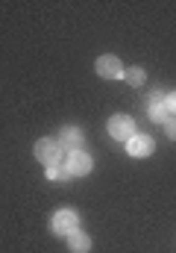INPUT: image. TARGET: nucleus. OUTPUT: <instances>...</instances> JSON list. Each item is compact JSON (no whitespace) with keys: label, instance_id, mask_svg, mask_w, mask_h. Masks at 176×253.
Returning <instances> with one entry per match:
<instances>
[{"label":"nucleus","instance_id":"9","mask_svg":"<svg viewBox=\"0 0 176 253\" xmlns=\"http://www.w3.org/2000/svg\"><path fill=\"white\" fill-rule=\"evenodd\" d=\"M68 248H70V253H88L91 251V239L76 230L73 236H68Z\"/></svg>","mask_w":176,"mask_h":253},{"label":"nucleus","instance_id":"10","mask_svg":"<svg viewBox=\"0 0 176 253\" xmlns=\"http://www.w3.org/2000/svg\"><path fill=\"white\" fill-rule=\"evenodd\" d=\"M123 80H126L129 85H144L147 71H144V68H129V71H123Z\"/></svg>","mask_w":176,"mask_h":253},{"label":"nucleus","instance_id":"2","mask_svg":"<svg viewBox=\"0 0 176 253\" xmlns=\"http://www.w3.org/2000/svg\"><path fill=\"white\" fill-rule=\"evenodd\" d=\"M65 168L70 171V177H85V174L94 168V162H91V156H88L85 150H70V153L65 156Z\"/></svg>","mask_w":176,"mask_h":253},{"label":"nucleus","instance_id":"3","mask_svg":"<svg viewBox=\"0 0 176 253\" xmlns=\"http://www.w3.org/2000/svg\"><path fill=\"white\" fill-rule=\"evenodd\" d=\"M94 71H97V77H103V80H120V77H123V65H120V59L112 56V53L100 56V59L94 62Z\"/></svg>","mask_w":176,"mask_h":253},{"label":"nucleus","instance_id":"12","mask_svg":"<svg viewBox=\"0 0 176 253\" xmlns=\"http://www.w3.org/2000/svg\"><path fill=\"white\" fill-rule=\"evenodd\" d=\"M165 109H168L171 118H176V91H171V94L165 97Z\"/></svg>","mask_w":176,"mask_h":253},{"label":"nucleus","instance_id":"7","mask_svg":"<svg viewBox=\"0 0 176 253\" xmlns=\"http://www.w3.org/2000/svg\"><path fill=\"white\" fill-rule=\"evenodd\" d=\"M171 115H168V109H165V97L162 94H153V100H150V121H156V124L165 126Z\"/></svg>","mask_w":176,"mask_h":253},{"label":"nucleus","instance_id":"8","mask_svg":"<svg viewBox=\"0 0 176 253\" xmlns=\"http://www.w3.org/2000/svg\"><path fill=\"white\" fill-rule=\"evenodd\" d=\"M82 129H76V126H70V129H65V135H62V141L59 144H65L68 150H82Z\"/></svg>","mask_w":176,"mask_h":253},{"label":"nucleus","instance_id":"1","mask_svg":"<svg viewBox=\"0 0 176 253\" xmlns=\"http://www.w3.org/2000/svg\"><path fill=\"white\" fill-rule=\"evenodd\" d=\"M35 159H38L44 168L62 165V162H65V159H62V144L53 141V138H41V141L35 144Z\"/></svg>","mask_w":176,"mask_h":253},{"label":"nucleus","instance_id":"5","mask_svg":"<svg viewBox=\"0 0 176 253\" xmlns=\"http://www.w3.org/2000/svg\"><path fill=\"white\" fill-rule=\"evenodd\" d=\"M126 150H129L132 159H144V156H150V153L156 150V141H153L150 135H144V132H135V135L126 141Z\"/></svg>","mask_w":176,"mask_h":253},{"label":"nucleus","instance_id":"11","mask_svg":"<svg viewBox=\"0 0 176 253\" xmlns=\"http://www.w3.org/2000/svg\"><path fill=\"white\" fill-rule=\"evenodd\" d=\"M47 177H50L53 183H68V180H70V171H68L65 165H56V168H47Z\"/></svg>","mask_w":176,"mask_h":253},{"label":"nucleus","instance_id":"4","mask_svg":"<svg viewBox=\"0 0 176 253\" xmlns=\"http://www.w3.org/2000/svg\"><path fill=\"white\" fill-rule=\"evenodd\" d=\"M109 135H112L115 141H129V138L135 135V121H132L129 115H115V118L109 121Z\"/></svg>","mask_w":176,"mask_h":253},{"label":"nucleus","instance_id":"13","mask_svg":"<svg viewBox=\"0 0 176 253\" xmlns=\"http://www.w3.org/2000/svg\"><path fill=\"white\" fill-rule=\"evenodd\" d=\"M165 132H168L171 141H176V118H168V121H165Z\"/></svg>","mask_w":176,"mask_h":253},{"label":"nucleus","instance_id":"6","mask_svg":"<svg viewBox=\"0 0 176 253\" xmlns=\"http://www.w3.org/2000/svg\"><path fill=\"white\" fill-rule=\"evenodd\" d=\"M76 227H79L76 212L62 209V212H56V215H53V233H56V236H73V233H76Z\"/></svg>","mask_w":176,"mask_h":253}]
</instances>
